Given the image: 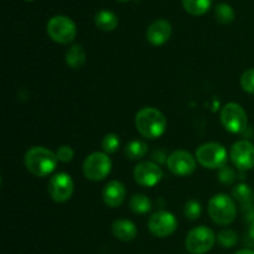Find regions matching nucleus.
Segmentation results:
<instances>
[{
  "mask_svg": "<svg viewBox=\"0 0 254 254\" xmlns=\"http://www.w3.org/2000/svg\"><path fill=\"white\" fill-rule=\"evenodd\" d=\"M56 153L45 146H32L26 151L24 163L27 170L37 178H45L54 173L57 166Z\"/></svg>",
  "mask_w": 254,
  "mask_h": 254,
  "instance_id": "obj_1",
  "label": "nucleus"
},
{
  "mask_svg": "<svg viewBox=\"0 0 254 254\" xmlns=\"http://www.w3.org/2000/svg\"><path fill=\"white\" fill-rule=\"evenodd\" d=\"M135 127L139 134L144 138L156 139L165 133L168 121L159 109L145 107L136 113Z\"/></svg>",
  "mask_w": 254,
  "mask_h": 254,
  "instance_id": "obj_2",
  "label": "nucleus"
},
{
  "mask_svg": "<svg viewBox=\"0 0 254 254\" xmlns=\"http://www.w3.org/2000/svg\"><path fill=\"white\" fill-rule=\"evenodd\" d=\"M207 210L211 220L220 226L231 225L237 216L235 200L226 193H217L211 197Z\"/></svg>",
  "mask_w": 254,
  "mask_h": 254,
  "instance_id": "obj_3",
  "label": "nucleus"
},
{
  "mask_svg": "<svg viewBox=\"0 0 254 254\" xmlns=\"http://www.w3.org/2000/svg\"><path fill=\"white\" fill-rule=\"evenodd\" d=\"M47 35L55 42L61 45L69 44L74 40L77 35L76 24L64 15H56L52 16L47 22Z\"/></svg>",
  "mask_w": 254,
  "mask_h": 254,
  "instance_id": "obj_4",
  "label": "nucleus"
},
{
  "mask_svg": "<svg viewBox=\"0 0 254 254\" xmlns=\"http://www.w3.org/2000/svg\"><path fill=\"white\" fill-rule=\"evenodd\" d=\"M195 158L203 168L220 170L227 163V150L222 144L206 143L198 146Z\"/></svg>",
  "mask_w": 254,
  "mask_h": 254,
  "instance_id": "obj_5",
  "label": "nucleus"
},
{
  "mask_svg": "<svg viewBox=\"0 0 254 254\" xmlns=\"http://www.w3.org/2000/svg\"><path fill=\"white\" fill-rule=\"evenodd\" d=\"M221 123L230 133L240 134L247 129L248 117L241 104L231 102L223 106L221 109Z\"/></svg>",
  "mask_w": 254,
  "mask_h": 254,
  "instance_id": "obj_6",
  "label": "nucleus"
},
{
  "mask_svg": "<svg viewBox=\"0 0 254 254\" xmlns=\"http://www.w3.org/2000/svg\"><path fill=\"white\" fill-rule=\"evenodd\" d=\"M216 236L211 228L198 226L188 233L185 240L186 250L192 254H205L210 252L216 242Z\"/></svg>",
  "mask_w": 254,
  "mask_h": 254,
  "instance_id": "obj_7",
  "label": "nucleus"
},
{
  "mask_svg": "<svg viewBox=\"0 0 254 254\" xmlns=\"http://www.w3.org/2000/svg\"><path fill=\"white\" fill-rule=\"evenodd\" d=\"M112 160L108 154L96 151L89 154L83 163V174L88 180L101 181L104 180L111 174Z\"/></svg>",
  "mask_w": 254,
  "mask_h": 254,
  "instance_id": "obj_8",
  "label": "nucleus"
},
{
  "mask_svg": "<svg viewBox=\"0 0 254 254\" xmlns=\"http://www.w3.org/2000/svg\"><path fill=\"white\" fill-rule=\"evenodd\" d=\"M148 228L151 235L155 237L166 238L176 231L178 220L169 211H158L149 218Z\"/></svg>",
  "mask_w": 254,
  "mask_h": 254,
  "instance_id": "obj_9",
  "label": "nucleus"
},
{
  "mask_svg": "<svg viewBox=\"0 0 254 254\" xmlns=\"http://www.w3.org/2000/svg\"><path fill=\"white\" fill-rule=\"evenodd\" d=\"M196 158L189 151L176 150L171 153L166 159V165L169 170L176 176H190L196 170Z\"/></svg>",
  "mask_w": 254,
  "mask_h": 254,
  "instance_id": "obj_10",
  "label": "nucleus"
},
{
  "mask_svg": "<svg viewBox=\"0 0 254 254\" xmlns=\"http://www.w3.org/2000/svg\"><path fill=\"white\" fill-rule=\"evenodd\" d=\"M74 184L71 176L66 173H59L49 181V193L56 202H66L73 195Z\"/></svg>",
  "mask_w": 254,
  "mask_h": 254,
  "instance_id": "obj_11",
  "label": "nucleus"
},
{
  "mask_svg": "<svg viewBox=\"0 0 254 254\" xmlns=\"http://www.w3.org/2000/svg\"><path fill=\"white\" fill-rule=\"evenodd\" d=\"M230 158L238 170H251L254 168V145L248 140L236 141L230 150Z\"/></svg>",
  "mask_w": 254,
  "mask_h": 254,
  "instance_id": "obj_12",
  "label": "nucleus"
},
{
  "mask_svg": "<svg viewBox=\"0 0 254 254\" xmlns=\"http://www.w3.org/2000/svg\"><path fill=\"white\" fill-rule=\"evenodd\" d=\"M134 180L143 188H153L163 179V170L154 161H141L134 168Z\"/></svg>",
  "mask_w": 254,
  "mask_h": 254,
  "instance_id": "obj_13",
  "label": "nucleus"
},
{
  "mask_svg": "<svg viewBox=\"0 0 254 254\" xmlns=\"http://www.w3.org/2000/svg\"><path fill=\"white\" fill-rule=\"evenodd\" d=\"M171 32L173 27L170 22L165 19H158L149 25L146 30V39L154 46H161L170 39Z\"/></svg>",
  "mask_w": 254,
  "mask_h": 254,
  "instance_id": "obj_14",
  "label": "nucleus"
},
{
  "mask_svg": "<svg viewBox=\"0 0 254 254\" xmlns=\"http://www.w3.org/2000/svg\"><path fill=\"white\" fill-rule=\"evenodd\" d=\"M102 197H103L104 203L112 208L119 207L122 203L124 202L127 197V189L123 183L121 181H109L103 189L102 192Z\"/></svg>",
  "mask_w": 254,
  "mask_h": 254,
  "instance_id": "obj_15",
  "label": "nucleus"
},
{
  "mask_svg": "<svg viewBox=\"0 0 254 254\" xmlns=\"http://www.w3.org/2000/svg\"><path fill=\"white\" fill-rule=\"evenodd\" d=\"M112 233H113L117 240L122 241V242H130L136 237L138 230H136V226L131 221L121 218V220H117L113 222Z\"/></svg>",
  "mask_w": 254,
  "mask_h": 254,
  "instance_id": "obj_16",
  "label": "nucleus"
},
{
  "mask_svg": "<svg viewBox=\"0 0 254 254\" xmlns=\"http://www.w3.org/2000/svg\"><path fill=\"white\" fill-rule=\"evenodd\" d=\"M64 59H66L67 66L73 69H78L86 62V51H84V49L79 44L72 45L66 51Z\"/></svg>",
  "mask_w": 254,
  "mask_h": 254,
  "instance_id": "obj_17",
  "label": "nucleus"
},
{
  "mask_svg": "<svg viewBox=\"0 0 254 254\" xmlns=\"http://www.w3.org/2000/svg\"><path fill=\"white\" fill-rule=\"evenodd\" d=\"M94 22H96V26L102 31H112L118 25V17L111 10H99L96 12Z\"/></svg>",
  "mask_w": 254,
  "mask_h": 254,
  "instance_id": "obj_18",
  "label": "nucleus"
},
{
  "mask_svg": "<svg viewBox=\"0 0 254 254\" xmlns=\"http://www.w3.org/2000/svg\"><path fill=\"white\" fill-rule=\"evenodd\" d=\"M129 207L134 213L138 215H144L151 210V201L144 193H135L129 200Z\"/></svg>",
  "mask_w": 254,
  "mask_h": 254,
  "instance_id": "obj_19",
  "label": "nucleus"
},
{
  "mask_svg": "<svg viewBox=\"0 0 254 254\" xmlns=\"http://www.w3.org/2000/svg\"><path fill=\"white\" fill-rule=\"evenodd\" d=\"M148 145L143 140H131L126 146V155L130 160H139L148 154Z\"/></svg>",
  "mask_w": 254,
  "mask_h": 254,
  "instance_id": "obj_20",
  "label": "nucleus"
},
{
  "mask_svg": "<svg viewBox=\"0 0 254 254\" xmlns=\"http://www.w3.org/2000/svg\"><path fill=\"white\" fill-rule=\"evenodd\" d=\"M212 0H183V5L189 14L203 15L211 7Z\"/></svg>",
  "mask_w": 254,
  "mask_h": 254,
  "instance_id": "obj_21",
  "label": "nucleus"
},
{
  "mask_svg": "<svg viewBox=\"0 0 254 254\" xmlns=\"http://www.w3.org/2000/svg\"><path fill=\"white\" fill-rule=\"evenodd\" d=\"M215 16L221 24H231L235 20V10L227 2H218L215 7Z\"/></svg>",
  "mask_w": 254,
  "mask_h": 254,
  "instance_id": "obj_22",
  "label": "nucleus"
},
{
  "mask_svg": "<svg viewBox=\"0 0 254 254\" xmlns=\"http://www.w3.org/2000/svg\"><path fill=\"white\" fill-rule=\"evenodd\" d=\"M232 196L241 203H248L253 198V191L247 184H238L232 190Z\"/></svg>",
  "mask_w": 254,
  "mask_h": 254,
  "instance_id": "obj_23",
  "label": "nucleus"
},
{
  "mask_svg": "<svg viewBox=\"0 0 254 254\" xmlns=\"http://www.w3.org/2000/svg\"><path fill=\"white\" fill-rule=\"evenodd\" d=\"M217 242L222 246L223 248H232L237 245L238 235L233 230H222L217 235Z\"/></svg>",
  "mask_w": 254,
  "mask_h": 254,
  "instance_id": "obj_24",
  "label": "nucleus"
},
{
  "mask_svg": "<svg viewBox=\"0 0 254 254\" xmlns=\"http://www.w3.org/2000/svg\"><path fill=\"white\" fill-rule=\"evenodd\" d=\"M119 145H121V140L119 136L116 133H108L102 140V149L103 153L106 154H113L118 150Z\"/></svg>",
  "mask_w": 254,
  "mask_h": 254,
  "instance_id": "obj_25",
  "label": "nucleus"
},
{
  "mask_svg": "<svg viewBox=\"0 0 254 254\" xmlns=\"http://www.w3.org/2000/svg\"><path fill=\"white\" fill-rule=\"evenodd\" d=\"M201 212H202V207H201V203L196 200H189L185 203V207H184V215L188 220L196 221L197 218H200Z\"/></svg>",
  "mask_w": 254,
  "mask_h": 254,
  "instance_id": "obj_26",
  "label": "nucleus"
},
{
  "mask_svg": "<svg viewBox=\"0 0 254 254\" xmlns=\"http://www.w3.org/2000/svg\"><path fill=\"white\" fill-rule=\"evenodd\" d=\"M217 178L220 183H222L223 185H232L237 176H236V171L231 166L225 165L218 170Z\"/></svg>",
  "mask_w": 254,
  "mask_h": 254,
  "instance_id": "obj_27",
  "label": "nucleus"
},
{
  "mask_svg": "<svg viewBox=\"0 0 254 254\" xmlns=\"http://www.w3.org/2000/svg\"><path fill=\"white\" fill-rule=\"evenodd\" d=\"M241 87L245 92L254 94V68H250L241 77Z\"/></svg>",
  "mask_w": 254,
  "mask_h": 254,
  "instance_id": "obj_28",
  "label": "nucleus"
},
{
  "mask_svg": "<svg viewBox=\"0 0 254 254\" xmlns=\"http://www.w3.org/2000/svg\"><path fill=\"white\" fill-rule=\"evenodd\" d=\"M56 155H57V159H59V161H62V163H69V161L73 160L74 151L71 146L62 145L57 149Z\"/></svg>",
  "mask_w": 254,
  "mask_h": 254,
  "instance_id": "obj_29",
  "label": "nucleus"
},
{
  "mask_svg": "<svg viewBox=\"0 0 254 254\" xmlns=\"http://www.w3.org/2000/svg\"><path fill=\"white\" fill-rule=\"evenodd\" d=\"M247 205L248 206L246 207V216H247V218L251 221V222H253L254 221V198H252V200H251Z\"/></svg>",
  "mask_w": 254,
  "mask_h": 254,
  "instance_id": "obj_30",
  "label": "nucleus"
},
{
  "mask_svg": "<svg viewBox=\"0 0 254 254\" xmlns=\"http://www.w3.org/2000/svg\"><path fill=\"white\" fill-rule=\"evenodd\" d=\"M248 235H250L251 240L254 241V221H253V222H251L250 230H248Z\"/></svg>",
  "mask_w": 254,
  "mask_h": 254,
  "instance_id": "obj_31",
  "label": "nucleus"
},
{
  "mask_svg": "<svg viewBox=\"0 0 254 254\" xmlns=\"http://www.w3.org/2000/svg\"><path fill=\"white\" fill-rule=\"evenodd\" d=\"M235 254H254V251H252V250H241Z\"/></svg>",
  "mask_w": 254,
  "mask_h": 254,
  "instance_id": "obj_32",
  "label": "nucleus"
},
{
  "mask_svg": "<svg viewBox=\"0 0 254 254\" xmlns=\"http://www.w3.org/2000/svg\"><path fill=\"white\" fill-rule=\"evenodd\" d=\"M121 1H127V0H121Z\"/></svg>",
  "mask_w": 254,
  "mask_h": 254,
  "instance_id": "obj_33",
  "label": "nucleus"
}]
</instances>
